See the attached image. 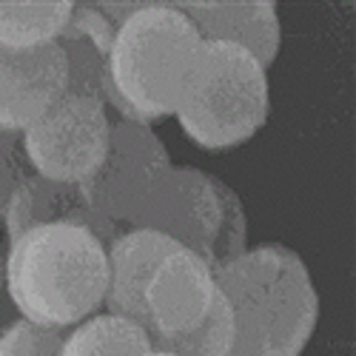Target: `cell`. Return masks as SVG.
I'll list each match as a JSON object with an SVG mask.
<instances>
[{
	"label": "cell",
	"mask_w": 356,
	"mask_h": 356,
	"mask_svg": "<svg viewBox=\"0 0 356 356\" xmlns=\"http://www.w3.org/2000/svg\"><path fill=\"white\" fill-rule=\"evenodd\" d=\"M205 40L174 3H145L114 32L108 108L123 120L177 114L197 74Z\"/></svg>",
	"instance_id": "3957f363"
},
{
	"label": "cell",
	"mask_w": 356,
	"mask_h": 356,
	"mask_svg": "<svg viewBox=\"0 0 356 356\" xmlns=\"http://www.w3.org/2000/svg\"><path fill=\"white\" fill-rule=\"evenodd\" d=\"M152 350V337L143 325L106 311L74 325L60 356H148Z\"/></svg>",
	"instance_id": "5bb4252c"
},
{
	"label": "cell",
	"mask_w": 356,
	"mask_h": 356,
	"mask_svg": "<svg viewBox=\"0 0 356 356\" xmlns=\"http://www.w3.org/2000/svg\"><path fill=\"white\" fill-rule=\"evenodd\" d=\"M217 186V200H220V228H217V240L211 248V268L236 259L248 245V214H245V202L228 183H222L220 177H214Z\"/></svg>",
	"instance_id": "e0dca14e"
},
{
	"label": "cell",
	"mask_w": 356,
	"mask_h": 356,
	"mask_svg": "<svg viewBox=\"0 0 356 356\" xmlns=\"http://www.w3.org/2000/svg\"><path fill=\"white\" fill-rule=\"evenodd\" d=\"M234 314L225 296L217 293V300L197 328H191L183 337H168V339H154V350L171 353V356H231L234 350Z\"/></svg>",
	"instance_id": "2e32d148"
},
{
	"label": "cell",
	"mask_w": 356,
	"mask_h": 356,
	"mask_svg": "<svg viewBox=\"0 0 356 356\" xmlns=\"http://www.w3.org/2000/svg\"><path fill=\"white\" fill-rule=\"evenodd\" d=\"M38 177L32 157L26 152V137L23 131L3 129L0 126V225H3V214L9 209L12 197Z\"/></svg>",
	"instance_id": "ac0fdd59"
},
{
	"label": "cell",
	"mask_w": 356,
	"mask_h": 356,
	"mask_svg": "<svg viewBox=\"0 0 356 356\" xmlns=\"http://www.w3.org/2000/svg\"><path fill=\"white\" fill-rule=\"evenodd\" d=\"M148 356H171V353H163V350H152Z\"/></svg>",
	"instance_id": "44dd1931"
},
{
	"label": "cell",
	"mask_w": 356,
	"mask_h": 356,
	"mask_svg": "<svg viewBox=\"0 0 356 356\" xmlns=\"http://www.w3.org/2000/svg\"><path fill=\"white\" fill-rule=\"evenodd\" d=\"M268 114V69L240 46L205 40L197 74L174 114L186 137L209 152H225L248 143Z\"/></svg>",
	"instance_id": "277c9868"
},
{
	"label": "cell",
	"mask_w": 356,
	"mask_h": 356,
	"mask_svg": "<svg viewBox=\"0 0 356 356\" xmlns=\"http://www.w3.org/2000/svg\"><path fill=\"white\" fill-rule=\"evenodd\" d=\"M129 228L157 231L209 262L220 228L214 174H205L191 165H171V171L160 180L152 200L145 202V209Z\"/></svg>",
	"instance_id": "52a82bcc"
},
{
	"label": "cell",
	"mask_w": 356,
	"mask_h": 356,
	"mask_svg": "<svg viewBox=\"0 0 356 356\" xmlns=\"http://www.w3.org/2000/svg\"><path fill=\"white\" fill-rule=\"evenodd\" d=\"M74 3H0V46L35 49L54 43L69 23Z\"/></svg>",
	"instance_id": "9a60e30c"
},
{
	"label": "cell",
	"mask_w": 356,
	"mask_h": 356,
	"mask_svg": "<svg viewBox=\"0 0 356 356\" xmlns=\"http://www.w3.org/2000/svg\"><path fill=\"white\" fill-rule=\"evenodd\" d=\"M217 293L211 265L188 248H174L145 285V331L152 342L197 328L209 316Z\"/></svg>",
	"instance_id": "ba28073f"
},
{
	"label": "cell",
	"mask_w": 356,
	"mask_h": 356,
	"mask_svg": "<svg viewBox=\"0 0 356 356\" xmlns=\"http://www.w3.org/2000/svg\"><path fill=\"white\" fill-rule=\"evenodd\" d=\"M69 331L15 319L0 331V356H60Z\"/></svg>",
	"instance_id": "d6986e66"
},
{
	"label": "cell",
	"mask_w": 356,
	"mask_h": 356,
	"mask_svg": "<svg viewBox=\"0 0 356 356\" xmlns=\"http://www.w3.org/2000/svg\"><path fill=\"white\" fill-rule=\"evenodd\" d=\"M171 165L168 148L152 123L114 117L108 152L83 188L100 217L123 228L137 220Z\"/></svg>",
	"instance_id": "5b68a950"
},
{
	"label": "cell",
	"mask_w": 356,
	"mask_h": 356,
	"mask_svg": "<svg viewBox=\"0 0 356 356\" xmlns=\"http://www.w3.org/2000/svg\"><path fill=\"white\" fill-rule=\"evenodd\" d=\"M117 29L95 9V3H74L69 23L54 43L60 46L69 66V92L106 103L111 97V43Z\"/></svg>",
	"instance_id": "4fadbf2b"
},
{
	"label": "cell",
	"mask_w": 356,
	"mask_h": 356,
	"mask_svg": "<svg viewBox=\"0 0 356 356\" xmlns=\"http://www.w3.org/2000/svg\"><path fill=\"white\" fill-rule=\"evenodd\" d=\"M26 152L40 177L60 183H86L111 140V114L106 103L66 92L26 131Z\"/></svg>",
	"instance_id": "8992f818"
},
{
	"label": "cell",
	"mask_w": 356,
	"mask_h": 356,
	"mask_svg": "<svg viewBox=\"0 0 356 356\" xmlns=\"http://www.w3.org/2000/svg\"><path fill=\"white\" fill-rule=\"evenodd\" d=\"M54 222H72L95 231L100 240L108 245L123 228L108 222L95 211V205L88 202L83 183H60L49 180V177H32L9 202L3 214V228L9 243L20 236L29 228L38 225H54Z\"/></svg>",
	"instance_id": "30bf717a"
},
{
	"label": "cell",
	"mask_w": 356,
	"mask_h": 356,
	"mask_svg": "<svg viewBox=\"0 0 356 356\" xmlns=\"http://www.w3.org/2000/svg\"><path fill=\"white\" fill-rule=\"evenodd\" d=\"M174 248L180 245L148 228H126L117 234L108 243V288L103 308L145 328V285Z\"/></svg>",
	"instance_id": "8fae6325"
},
{
	"label": "cell",
	"mask_w": 356,
	"mask_h": 356,
	"mask_svg": "<svg viewBox=\"0 0 356 356\" xmlns=\"http://www.w3.org/2000/svg\"><path fill=\"white\" fill-rule=\"evenodd\" d=\"M234 314L231 356H300L319 322V293L305 259L288 245L245 248L214 268Z\"/></svg>",
	"instance_id": "7a4b0ae2"
},
{
	"label": "cell",
	"mask_w": 356,
	"mask_h": 356,
	"mask_svg": "<svg viewBox=\"0 0 356 356\" xmlns=\"http://www.w3.org/2000/svg\"><path fill=\"white\" fill-rule=\"evenodd\" d=\"M69 92V66L57 43L0 46V126L26 131Z\"/></svg>",
	"instance_id": "9c48e42d"
},
{
	"label": "cell",
	"mask_w": 356,
	"mask_h": 356,
	"mask_svg": "<svg viewBox=\"0 0 356 356\" xmlns=\"http://www.w3.org/2000/svg\"><path fill=\"white\" fill-rule=\"evenodd\" d=\"M108 245L72 222L29 228L6 251V300L46 328L72 331L106 302Z\"/></svg>",
	"instance_id": "6da1fadb"
},
{
	"label": "cell",
	"mask_w": 356,
	"mask_h": 356,
	"mask_svg": "<svg viewBox=\"0 0 356 356\" xmlns=\"http://www.w3.org/2000/svg\"><path fill=\"white\" fill-rule=\"evenodd\" d=\"M6 300V254L0 251V305Z\"/></svg>",
	"instance_id": "ffe728a7"
},
{
	"label": "cell",
	"mask_w": 356,
	"mask_h": 356,
	"mask_svg": "<svg viewBox=\"0 0 356 356\" xmlns=\"http://www.w3.org/2000/svg\"><path fill=\"white\" fill-rule=\"evenodd\" d=\"M202 40L234 43L271 69L282 49V20L274 3H177Z\"/></svg>",
	"instance_id": "7c38bea8"
}]
</instances>
